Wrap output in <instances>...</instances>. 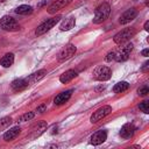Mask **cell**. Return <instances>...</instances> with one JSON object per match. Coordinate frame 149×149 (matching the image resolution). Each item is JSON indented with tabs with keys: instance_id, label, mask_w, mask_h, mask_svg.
Returning a JSON list of instances; mask_svg holds the SVG:
<instances>
[{
	"instance_id": "6da1fadb",
	"label": "cell",
	"mask_w": 149,
	"mask_h": 149,
	"mask_svg": "<svg viewBox=\"0 0 149 149\" xmlns=\"http://www.w3.org/2000/svg\"><path fill=\"white\" fill-rule=\"evenodd\" d=\"M111 13V6L109 3L107 2H102L100 6L97 7L95 12H94V16H93V23L95 24H99V23H102L109 15Z\"/></svg>"
},
{
	"instance_id": "7a4b0ae2",
	"label": "cell",
	"mask_w": 149,
	"mask_h": 149,
	"mask_svg": "<svg viewBox=\"0 0 149 149\" xmlns=\"http://www.w3.org/2000/svg\"><path fill=\"white\" fill-rule=\"evenodd\" d=\"M0 28L7 31H17L20 29V24L9 15H5L0 19Z\"/></svg>"
},
{
	"instance_id": "3957f363",
	"label": "cell",
	"mask_w": 149,
	"mask_h": 149,
	"mask_svg": "<svg viewBox=\"0 0 149 149\" xmlns=\"http://www.w3.org/2000/svg\"><path fill=\"white\" fill-rule=\"evenodd\" d=\"M59 19H61V16L57 15V16H55V17H51V19L45 20L44 22H42V23L36 28L35 35H36V36H40V35L45 34V33L49 31L51 28H54V26H56V23L59 21Z\"/></svg>"
},
{
	"instance_id": "277c9868",
	"label": "cell",
	"mask_w": 149,
	"mask_h": 149,
	"mask_svg": "<svg viewBox=\"0 0 149 149\" xmlns=\"http://www.w3.org/2000/svg\"><path fill=\"white\" fill-rule=\"evenodd\" d=\"M135 34H136L135 28H125L123 30L119 31V33L114 36L113 41H114L116 44H123V43L128 42Z\"/></svg>"
},
{
	"instance_id": "5b68a950",
	"label": "cell",
	"mask_w": 149,
	"mask_h": 149,
	"mask_svg": "<svg viewBox=\"0 0 149 149\" xmlns=\"http://www.w3.org/2000/svg\"><path fill=\"white\" fill-rule=\"evenodd\" d=\"M93 78L95 80H99V81H105V80H108L112 76V70L108 68V66H105V65H100L98 68H95L93 70V73H92Z\"/></svg>"
},
{
	"instance_id": "8992f818",
	"label": "cell",
	"mask_w": 149,
	"mask_h": 149,
	"mask_svg": "<svg viewBox=\"0 0 149 149\" xmlns=\"http://www.w3.org/2000/svg\"><path fill=\"white\" fill-rule=\"evenodd\" d=\"M76 51H77L76 45L69 43V44H66L65 47H63V48L59 50V52L57 54V61H58V62H64V61L71 58V57L76 54Z\"/></svg>"
},
{
	"instance_id": "52a82bcc",
	"label": "cell",
	"mask_w": 149,
	"mask_h": 149,
	"mask_svg": "<svg viewBox=\"0 0 149 149\" xmlns=\"http://www.w3.org/2000/svg\"><path fill=\"white\" fill-rule=\"evenodd\" d=\"M111 112H112V107H111L109 105H105V106L98 108L95 112H93V114H92L91 118H90V121H91L92 123H97V122H99L100 120H102L104 118H106Z\"/></svg>"
},
{
	"instance_id": "ba28073f",
	"label": "cell",
	"mask_w": 149,
	"mask_h": 149,
	"mask_svg": "<svg viewBox=\"0 0 149 149\" xmlns=\"http://www.w3.org/2000/svg\"><path fill=\"white\" fill-rule=\"evenodd\" d=\"M133 50V44L132 43H127L125 47L120 48L118 51H115V56H114V59L116 62H125L129 58V55Z\"/></svg>"
},
{
	"instance_id": "9c48e42d",
	"label": "cell",
	"mask_w": 149,
	"mask_h": 149,
	"mask_svg": "<svg viewBox=\"0 0 149 149\" xmlns=\"http://www.w3.org/2000/svg\"><path fill=\"white\" fill-rule=\"evenodd\" d=\"M72 2V0H56L54 1L49 7H48V13L49 14H55L59 10H62L63 8H65L68 5H70Z\"/></svg>"
},
{
	"instance_id": "30bf717a",
	"label": "cell",
	"mask_w": 149,
	"mask_h": 149,
	"mask_svg": "<svg viewBox=\"0 0 149 149\" xmlns=\"http://www.w3.org/2000/svg\"><path fill=\"white\" fill-rule=\"evenodd\" d=\"M136 16H137V10H136L135 8H129V9H127L125 13L121 14V16H120V19H119V22H120L121 24H127V23H129L130 21H133Z\"/></svg>"
},
{
	"instance_id": "8fae6325",
	"label": "cell",
	"mask_w": 149,
	"mask_h": 149,
	"mask_svg": "<svg viewBox=\"0 0 149 149\" xmlns=\"http://www.w3.org/2000/svg\"><path fill=\"white\" fill-rule=\"evenodd\" d=\"M72 92H73V90H66V91H63V92L58 93V94L55 97V99H54V104L57 105V106L64 105V104L71 98Z\"/></svg>"
},
{
	"instance_id": "7c38bea8",
	"label": "cell",
	"mask_w": 149,
	"mask_h": 149,
	"mask_svg": "<svg viewBox=\"0 0 149 149\" xmlns=\"http://www.w3.org/2000/svg\"><path fill=\"white\" fill-rule=\"evenodd\" d=\"M48 125L45 121H38L33 128H31V132L29 134V139H36L37 136H40L45 129H47Z\"/></svg>"
},
{
	"instance_id": "4fadbf2b",
	"label": "cell",
	"mask_w": 149,
	"mask_h": 149,
	"mask_svg": "<svg viewBox=\"0 0 149 149\" xmlns=\"http://www.w3.org/2000/svg\"><path fill=\"white\" fill-rule=\"evenodd\" d=\"M107 139V132L105 129H101V130H98L95 132L92 136H91V144L93 146H99L101 144L102 142H105Z\"/></svg>"
},
{
	"instance_id": "5bb4252c",
	"label": "cell",
	"mask_w": 149,
	"mask_h": 149,
	"mask_svg": "<svg viewBox=\"0 0 149 149\" xmlns=\"http://www.w3.org/2000/svg\"><path fill=\"white\" fill-rule=\"evenodd\" d=\"M135 130L136 128L133 123H125L120 129V136L123 139H130L134 135Z\"/></svg>"
},
{
	"instance_id": "9a60e30c",
	"label": "cell",
	"mask_w": 149,
	"mask_h": 149,
	"mask_svg": "<svg viewBox=\"0 0 149 149\" xmlns=\"http://www.w3.org/2000/svg\"><path fill=\"white\" fill-rule=\"evenodd\" d=\"M28 85H29V83L27 81V79H22V78H20V79H15V80H13L12 84H10L12 90L15 91V92L23 91L24 88L28 87Z\"/></svg>"
},
{
	"instance_id": "2e32d148",
	"label": "cell",
	"mask_w": 149,
	"mask_h": 149,
	"mask_svg": "<svg viewBox=\"0 0 149 149\" xmlns=\"http://www.w3.org/2000/svg\"><path fill=\"white\" fill-rule=\"evenodd\" d=\"M45 74H47V70H45V69H41V70H38V71H36V72L29 74L26 79H27V81H28L29 84H33V83H36V81L41 80Z\"/></svg>"
},
{
	"instance_id": "e0dca14e",
	"label": "cell",
	"mask_w": 149,
	"mask_h": 149,
	"mask_svg": "<svg viewBox=\"0 0 149 149\" xmlns=\"http://www.w3.org/2000/svg\"><path fill=\"white\" fill-rule=\"evenodd\" d=\"M20 132H21V128H20L19 126L12 127V128H9V129L5 133V135H3V140H5L6 142L13 141V140H14V139L20 134Z\"/></svg>"
},
{
	"instance_id": "ac0fdd59",
	"label": "cell",
	"mask_w": 149,
	"mask_h": 149,
	"mask_svg": "<svg viewBox=\"0 0 149 149\" xmlns=\"http://www.w3.org/2000/svg\"><path fill=\"white\" fill-rule=\"evenodd\" d=\"M74 24H76V19H74L73 16H70V17H66V19L61 23L59 29H61L62 31H68V30L72 29V28L74 27Z\"/></svg>"
},
{
	"instance_id": "d6986e66",
	"label": "cell",
	"mask_w": 149,
	"mask_h": 149,
	"mask_svg": "<svg viewBox=\"0 0 149 149\" xmlns=\"http://www.w3.org/2000/svg\"><path fill=\"white\" fill-rule=\"evenodd\" d=\"M77 76H78V74H77V71H74V70H68V71H65L64 73L61 74L59 81L63 83V84H66V83L71 81L73 78H76Z\"/></svg>"
},
{
	"instance_id": "ffe728a7",
	"label": "cell",
	"mask_w": 149,
	"mask_h": 149,
	"mask_svg": "<svg viewBox=\"0 0 149 149\" xmlns=\"http://www.w3.org/2000/svg\"><path fill=\"white\" fill-rule=\"evenodd\" d=\"M14 63V55L12 52L6 54L1 59H0V65H2L3 68H9L10 65H13Z\"/></svg>"
},
{
	"instance_id": "44dd1931",
	"label": "cell",
	"mask_w": 149,
	"mask_h": 149,
	"mask_svg": "<svg viewBox=\"0 0 149 149\" xmlns=\"http://www.w3.org/2000/svg\"><path fill=\"white\" fill-rule=\"evenodd\" d=\"M15 13L16 14H20V15L31 14L33 13V7L31 6H28V5H21V6H19V7L15 8Z\"/></svg>"
},
{
	"instance_id": "7402d4cb",
	"label": "cell",
	"mask_w": 149,
	"mask_h": 149,
	"mask_svg": "<svg viewBox=\"0 0 149 149\" xmlns=\"http://www.w3.org/2000/svg\"><path fill=\"white\" fill-rule=\"evenodd\" d=\"M128 87H129V84L127 81H119L113 86V91L115 93H121V92H125L126 90H128Z\"/></svg>"
},
{
	"instance_id": "603a6c76",
	"label": "cell",
	"mask_w": 149,
	"mask_h": 149,
	"mask_svg": "<svg viewBox=\"0 0 149 149\" xmlns=\"http://www.w3.org/2000/svg\"><path fill=\"white\" fill-rule=\"evenodd\" d=\"M12 125V118L10 116H3L0 119V132L7 129Z\"/></svg>"
},
{
	"instance_id": "cb8c5ba5",
	"label": "cell",
	"mask_w": 149,
	"mask_h": 149,
	"mask_svg": "<svg viewBox=\"0 0 149 149\" xmlns=\"http://www.w3.org/2000/svg\"><path fill=\"white\" fill-rule=\"evenodd\" d=\"M35 113H36V112H27V113H24L23 115H21V116L19 118V122H26V121L31 120V119L35 116Z\"/></svg>"
},
{
	"instance_id": "d4e9b609",
	"label": "cell",
	"mask_w": 149,
	"mask_h": 149,
	"mask_svg": "<svg viewBox=\"0 0 149 149\" xmlns=\"http://www.w3.org/2000/svg\"><path fill=\"white\" fill-rule=\"evenodd\" d=\"M139 108H140L143 113L148 114V113H149V101H148V100H143V101H141L140 105H139Z\"/></svg>"
},
{
	"instance_id": "484cf974",
	"label": "cell",
	"mask_w": 149,
	"mask_h": 149,
	"mask_svg": "<svg viewBox=\"0 0 149 149\" xmlns=\"http://www.w3.org/2000/svg\"><path fill=\"white\" fill-rule=\"evenodd\" d=\"M149 93V88H148V86H142V87H140L139 90H137V94L139 95H141V97H144V95H147Z\"/></svg>"
},
{
	"instance_id": "4316f807",
	"label": "cell",
	"mask_w": 149,
	"mask_h": 149,
	"mask_svg": "<svg viewBox=\"0 0 149 149\" xmlns=\"http://www.w3.org/2000/svg\"><path fill=\"white\" fill-rule=\"evenodd\" d=\"M47 111V105L45 104H42V105H40L37 108H36V113H44Z\"/></svg>"
},
{
	"instance_id": "83f0119b",
	"label": "cell",
	"mask_w": 149,
	"mask_h": 149,
	"mask_svg": "<svg viewBox=\"0 0 149 149\" xmlns=\"http://www.w3.org/2000/svg\"><path fill=\"white\" fill-rule=\"evenodd\" d=\"M114 56H115V51H111V52H108L107 54V56H106V61L107 62H111V61H113L114 59Z\"/></svg>"
},
{
	"instance_id": "f1b7e54d",
	"label": "cell",
	"mask_w": 149,
	"mask_h": 149,
	"mask_svg": "<svg viewBox=\"0 0 149 149\" xmlns=\"http://www.w3.org/2000/svg\"><path fill=\"white\" fill-rule=\"evenodd\" d=\"M148 66H149V62H146V63L143 64V66H142V71H143V72H147Z\"/></svg>"
},
{
	"instance_id": "f546056e",
	"label": "cell",
	"mask_w": 149,
	"mask_h": 149,
	"mask_svg": "<svg viewBox=\"0 0 149 149\" xmlns=\"http://www.w3.org/2000/svg\"><path fill=\"white\" fill-rule=\"evenodd\" d=\"M142 56H144V57H148L149 56V49H144V50H142Z\"/></svg>"
},
{
	"instance_id": "4dcf8cb0",
	"label": "cell",
	"mask_w": 149,
	"mask_h": 149,
	"mask_svg": "<svg viewBox=\"0 0 149 149\" xmlns=\"http://www.w3.org/2000/svg\"><path fill=\"white\" fill-rule=\"evenodd\" d=\"M143 28H144V30H149V21H146L144 22V26H143Z\"/></svg>"
},
{
	"instance_id": "1f68e13d",
	"label": "cell",
	"mask_w": 149,
	"mask_h": 149,
	"mask_svg": "<svg viewBox=\"0 0 149 149\" xmlns=\"http://www.w3.org/2000/svg\"><path fill=\"white\" fill-rule=\"evenodd\" d=\"M2 1H5V0H0V2H2Z\"/></svg>"
}]
</instances>
